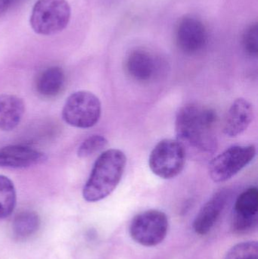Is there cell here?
Wrapping results in <instances>:
<instances>
[{
	"mask_svg": "<svg viewBox=\"0 0 258 259\" xmlns=\"http://www.w3.org/2000/svg\"><path fill=\"white\" fill-rule=\"evenodd\" d=\"M216 123V112L207 106L191 103L180 108L176 117V134L186 155L205 159L215 153Z\"/></svg>",
	"mask_w": 258,
	"mask_h": 259,
	"instance_id": "6da1fadb",
	"label": "cell"
},
{
	"mask_svg": "<svg viewBox=\"0 0 258 259\" xmlns=\"http://www.w3.org/2000/svg\"><path fill=\"white\" fill-rule=\"evenodd\" d=\"M254 145L233 146L213 158L209 164V175L215 182L231 179L250 164L256 156Z\"/></svg>",
	"mask_w": 258,
	"mask_h": 259,
	"instance_id": "52a82bcc",
	"label": "cell"
},
{
	"mask_svg": "<svg viewBox=\"0 0 258 259\" xmlns=\"http://www.w3.org/2000/svg\"><path fill=\"white\" fill-rule=\"evenodd\" d=\"M245 50L251 56H256L258 53V26L257 24L250 26L243 37Z\"/></svg>",
	"mask_w": 258,
	"mask_h": 259,
	"instance_id": "ffe728a7",
	"label": "cell"
},
{
	"mask_svg": "<svg viewBox=\"0 0 258 259\" xmlns=\"http://www.w3.org/2000/svg\"><path fill=\"white\" fill-rule=\"evenodd\" d=\"M258 190L251 187L242 192L235 202L232 217V230L235 234H245L257 225Z\"/></svg>",
	"mask_w": 258,
	"mask_h": 259,
	"instance_id": "ba28073f",
	"label": "cell"
},
{
	"mask_svg": "<svg viewBox=\"0 0 258 259\" xmlns=\"http://www.w3.org/2000/svg\"><path fill=\"white\" fill-rule=\"evenodd\" d=\"M15 0H0V16L4 15Z\"/></svg>",
	"mask_w": 258,
	"mask_h": 259,
	"instance_id": "44dd1931",
	"label": "cell"
},
{
	"mask_svg": "<svg viewBox=\"0 0 258 259\" xmlns=\"http://www.w3.org/2000/svg\"><path fill=\"white\" fill-rule=\"evenodd\" d=\"M65 85V74L62 68L49 67L42 71L37 77L36 89L44 98H54L63 91Z\"/></svg>",
	"mask_w": 258,
	"mask_h": 259,
	"instance_id": "9a60e30c",
	"label": "cell"
},
{
	"mask_svg": "<svg viewBox=\"0 0 258 259\" xmlns=\"http://www.w3.org/2000/svg\"><path fill=\"white\" fill-rule=\"evenodd\" d=\"M205 41V28L199 20L192 17L182 20L177 30V42L183 52L197 53L204 47Z\"/></svg>",
	"mask_w": 258,
	"mask_h": 259,
	"instance_id": "4fadbf2b",
	"label": "cell"
},
{
	"mask_svg": "<svg viewBox=\"0 0 258 259\" xmlns=\"http://www.w3.org/2000/svg\"><path fill=\"white\" fill-rule=\"evenodd\" d=\"M225 259H258L257 242L248 241L238 243L229 250Z\"/></svg>",
	"mask_w": 258,
	"mask_h": 259,
	"instance_id": "d6986e66",
	"label": "cell"
},
{
	"mask_svg": "<svg viewBox=\"0 0 258 259\" xmlns=\"http://www.w3.org/2000/svg\"><path fill=\"white\" fill-rule=\"evenodd\" d=\"M101 105L99 99L89 91H80L71 94L62 109L64 121L77 128L86 129L99 121Z\"/></svg>",
	"mask_w": 258,
	"mask_h": 259,
	"instance_id": "277c9868",
	"label": "cell"
},
{
	"mask_svg": "<svg viewBox=\"0 0 258 259\" xmlns=\"http://www.w3.org/2000/svg\"><path fill=\"white\" fill-rule=\"evenodd\" d=\"M40 227V219L35 211L26 210L14 218L12 233L17 240H24L35 235Z\"/></svg>",
	"mask_w": 258,
	"mask_h": 259,
	"instance_id": "2e32d148",
	"label": "cell"
},
{
	"mask_svg": "<svg viewBox=\"0 0 258 259\" xmlns=\"http://www.w3.org/2000/svg\"><path fill=\"white\" fill-rule=\"evenodd\" d=\"M254 118L251 103L243 98L237 99L230 106L224 120V134L230 138L241 135L249 127Z\"/></svg>",
	"mask_w": 258,
	"mask_h": 259,
	"instance_id": "30bf717a",
	"label": "cell"
},
{
	"mask_svg": "<svg viewBox=\"0 0 258 259\" xmlns=\"http://www.w3.org/2000/svg\"><path fill=\"white\" fill-rule=\"evenodd\" d=\"M24 102L12 94L0 95V130L10 131L16 128L24 116Z\"/></svg>",
	"mask_w": 258,
	"mask_h": 259,
	"instance_id": "5bb4252c",
	"label": "cell"
},
{
	"mask_svg": "<svg viewBox=\"0 0 258 259\" xmlns=\"http://www.w3.org/2000/svg\"><path fill=\"white\" fill-rule=\"evenodd\" d=\"M16 202V190L13 182L7 177L0 175V219L12 214Z\"/></svg>",
	"mask_w": 258,
	"mask_h": 259,
	"instance_id": "e0dca14e",
	"label": "cell"
},
{
	"mask_svg": "<svg viewBox=\"0 0 258 259\" xmlns=\"http://www.w3.org/2000/svg\"><path fill=\"white\" fill-rule=\"evenodd\" d=\"M230 198L228 190H221L203 205L193 222L194 231L197 234L204 236L212 231L225 209Z\"/></svg>",
	"mask_w": 258,
	"mask_h": 259,
	"instance_id": "9c48e42d",
	"label": "cell"
},
{
	"mask_svg": "<svg viewBox=\"0 0 258 259\" xmlns=\"http://www.w3.org/2000/svg\"><path fill=\"white\" fill-rule=\"evenodd\" d=\"M45 159L43 153L22 145H11L0 149V167L25 168L39 164Z\"/></svg>",
	"mask_w": 258,
	"mask_h": 259,
	"instance_id": "7c38bea8",
	"label": "cell"
},
{
	"mask_svg": "<svg viewBox=\"0 0 258 259\" xmlns=\"http://www.w3.org/2000/svg\"><path fill=\"white\" fill-rule=\"evenodd\" d=\"M169 228L168 216L159 210L139 213L132 220L129 228L130 237L136 243L152 247L166 238Z\"/></svg>",
	"mask_w": 258,
	"mask_h": 259,
	"instance_id": "8992f818",
	"label": "cell"
},
{
	"mask_svg": "<svg viewBox=\"0 0 258 259\" xmlns=\"http://www.w3.org/2000/svg\"><path fill=\"white\" fill-rule=\"evenodd\" d=\"M126 164L127 157L122 151L111 149L102 152L83 187V199L89 202H98L113 193L122 179Z\"/></svg>",
	"mask_w": 258,
	"mask_h": 259,
	"instance_id": "7a4b0ae2",
	"label": "cell"
},
{
	"mask_svg": "<svg viewBox=\"0 0 258 259\" xmlns=\"http://www.w3.org/2000/svg\"><path fill=\"white\" fill-rule=\"evenodd\" d=\"M70 20L71 8L66 0H37L30 23L35 33L51 36L65 30Z\"/></svg>",
	"mask_w": 258,
	"mask_h": 259,
	"instance_id": "3957f363",
	"label": "cell"
},
{
	"mask_svg": "<svg viewBox=\"0 0 258 259\" xmlns=\"http://www.w3.org/2000/svg\"><path fill=\"white\" fill-rule=\"evenodd\" d=\"M126 70L131 79L141 83L156 80L160 71L159 62L143 50H136L127 58Z\"/></svg>",
	"mask_w": 258,
	"mask_h": 259,
	"instance_id": "8fae6325",
	"label": "cell"
},
{
	"mask_svg": "<svg viewBox=\"0 0 258 259\" xmlns=\"http://www.w3.org/2000/svg\"><path fill=\"white\" fill-rule=\"evenodd\" d=\"M108 145L106 137L101 135H92L86 138L79 146L77 155L80 158H87L102 150Z\"/></svg>",
	"mask_w": 258,
	"mask_h": 259,
	"instance_id": "ac0fdd59",
	"label": "cell"
},
{
	"mask_svg": "<svg viewBox=\"0 0 258 259\" xmlns=\"http://www.w3.org/2000/svg\"><path fill=\"white\" fill-rule=\"evenodd\" d=\"M186 153L177 140L165 139L150 154L148 164L151 171L162 179H172L184 168Z\"/></svg>",
	"mask_w": 258,
	"mask_h": 259,
	"instance_id": "5b68a950",
	"label": "cell"
}]
</instances>
